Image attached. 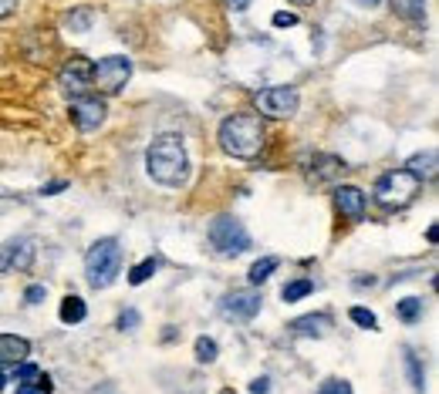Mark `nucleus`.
Listing matches in <instances>:
<instances>
[{
    "mask_svg": "<svg viewBox=\"0 0 439 394\" xmlns=\"http://www.w3.org/2000/svg\"><path fill=\"white\" fill-rule=\"evenodd\" d=\"M31 357V340L27 337H18V334H0V367H14L20 360Z\"/></svg>",
    "mask_w": 439,
    "mask_h": 394,
    "instance_id": "obj_14",
    "label": "nucleus"
},
{
    "mask_svg": "<svg viewBox=\"0 0 439 394\" xmlns=\"http://www.w3.org/2000/svg\"><path fill=\"white\" fill-rule=\"evenodd\" d=\"M31 263H34V243L27 236L7 240L0 246V273H24L31 270Z\"/></svg>",
    "mask_w": 439,
    "mask_h": 394,
    "instance_id": "obj_10",
    "label": "nucleus"
},
{
    "mask_svg": "<svg viewBox=\"0 0 439 394\" xmlns=\"http://www.w3.org/2000/svg\"><path fill=\"white\" fill-rule=\"evenodd\" d=\"M291 330L298 337H325L331 330V317L328 314H305V317H298L291 323Z\"/></svg>",
    "mask_w": 439,
    "mask_h": 394,
    "instance_id": "obj_15",
    "label": "nucleus"
},
{
    "mask_svg": "<svg viewBox=\"0 0 439 394\" xmlns=\"http://www.w3.org/2000/svg\"><path fill=\"white\" fill-rule=\"evenodd\" d=\"M342 172H344V162L338 159V155H314L311 166L305 169V175H307V182L325 186V182H335Z\"/></svg>",
    "mask_w": 439,
    "mask_h": 394,
    "instance_id": "obj_12",
    "label": "nucleus"
},
{
    "mask_svg": "<svg viewBox=\"0 0 439 394\" xmlns=\"http://www.w3.org/2000/svg\"><path fill=\"white\" fill-rule=\"evenodd\" d=\"M402 364H405V374H409L412 391H422L426 388V371H422V360L416 357V351H402Z\"/></svg>",
    "mask_w": 439,
    "mask_h": 394,
    "instance_id": "obj_19",
    "label": "nucleus"
},
{
    "mask_svg": "<svg viewBox=\"0 0 439 394\" xmlns=\"http://www.w3.org/2000/svg\"><path fill=\"white\" fill-rule=\"evenodd\" d=\"M298 105H301V94L298 88H264V92L257 94V108L260 115H267V118H291V115L298 112Z\"/></svg>",
    "mask_w": 439,
    "mask_h": 394,
    "instance_id": "obj_8",
    "label": "nucleus"
},
{
    "mask_svg": "<svg viewBox=\"0 0 439 394\" xmlns=\"http://www.w3.org/2000/svg\"><path fill=\"white\" fill-rule=\"evenodd\" d=\"M14 10H18V0H0V20L11 17Z\"/></svg>",
    "mask_w": 439,
    "mask_h": 394,
    "instance_id": "obj_33",
    "label": "nucleus"
},
{
    "mask_svg": "<svg viewBox=\"0 0 439 394\" xmlns=\"http://www.w3.org/2000/svg\"><path fill=\"white\" fill-rule=\"evenodd\" d=\"M389 3H392V10H396L402 20H409V24H416V27L426 24V0H389Z\"/></svg>",
    "mask_w": 439,
    "mask_h": 394,
    "instance_id": "obj_16",
    "label": "nucleus"
},
{
    "mask_svg": "<svg viewBox=\"0 0 439 394\" xmlns=\"http://www.w3.org/2000/svg\"><path fill=\"white\" fill-rule=\"evenodd\" d=\"M335 206L342 209L348 219H362L365 216V192L358 186H338L335 189Z\"/></svg>",
    "mask_w": 439,
    "mask_h": 394,
    "instance_id": "obj_13",
    "label": "nucleus"
},
{
    "mask_svg": "<svg viewBox=\"0 0 439 394\" xmlns=\"http://www.w3.org/2000/svg\"><path fill=\"white\" fill-rule=\"evenodd\" d=\"M4 384H7V374H4V371H0V391H4Z\"/></svg>",
    "mask_w": 439,
    "mask_h": 394,
    "instance_id": "obj_38",
    "label": "nucleus"
},
{
    "mask_svg": "<svg viewBox=\"0 0 439 394\" xmlns=\"http://www.w3.org/2000/svg\"><path fill=\"white\" fill-rule=\"evenodd\" d=\"M146 169L159 186H183L186 175H190V155H186V145L179 135H159L149 152H146Z\"/></svg>",
    "mask_w": 439,
    "mask_h": 394,
    "instance_id": "obj_1",
    "label": "nucleus"
},
{
    "mask_svg": "<svg viewBox=\"0 0 439 394\" xmlns=\"http://www.w3.org/2000/svg\"><path fill=\"white\" fill-rule=\"evenodd\" d=\"M14 377H18V384H34L41 377V367L31 360H20V364H14Z\"/></svg>",
    "mask_w": 439,
    "mask_h": 394,
    "instance_id": "obj_24",
    "label": "nucleus"
},
{
    "mask_svg": "<svg viewBox=\"0 0 439 394\" xmlns=\"http://www.w3.org/2000/svg\"><path fill=\"white\" fill-rule=\"evenodd\" d=\"M298 24V14H291V10H277L274 14V27H294Z\"/></svg>",
    "mask_w": 439,
    "mask_h": 394,
    "instance_id": "obj_31",
    "label": "nucleus"
},
{
    "mask_svg": "<svg viewBox=\"0 0 439 394\" xmlns=\"http://www.w3.org/2000/svg\"><path fill=\"white\" fill-rule=\"evenodd\" d=\"M132 78V61L125 54H109L92 68V85L105 94H118Z\"/></svg>",
    "mask_w": 439,
    "mask_h": 394,
    "instance_id": "obj_6",
    "label": "nucleus"
},
{
    "mask_svg": "<svg viewBox=\"0 0 439 394\" xmlns=\"http://www.w3.org/2000/svg\"><path fill=\"white\" fill-rule=\"evenodd\" d=\"M61 189H64V182H48V186H41L38 192H41V196H57Z\"/></svg>",
    "mask_w": 439,
    "mask_h": 394,
    "instance_id": "obj_34",
    "label": "nucleus"
},
{
    "mask_svg": "<svg viewBox=\"0 0 439 394\" xmlns=\"http://www.w3.org/2000/svg\"><path fill=\"white\" fill-rule=\"evenodd\" d=\"M348 317L355 320L358 327H365V330H379V320H375V314H372V310H365V307H351V310H348Z\"/></svg>",
    "mask_w": 439,
    "mask_h": 394,
    "instance_id": "obj_27",
    "label": "nucleus"
},
{
    "mask_svg": "<svg viewBox=\"0 0 439 394\" xmlns=\"http://www.w3.org/2000/svg\"><path fill=\"white\" fill-rule=\"evenodd\" d=\"M405 169L412 172V175H416L419 182H429V179L436 175V152H426V155H412Z\"/></svg>",
    "mask_w": 439,
    "mask_h": 394,
    "instance_id": "obj_18",
    "label": "nucleus"
},
{
    "mask_svg": "<svg viewBox=\"0 0 439 394\" xmlns=\"http://www.w3.org/2000/svg\"><path fill=\"white\" fill-rule=\"evenodd\" d=\"M135 327H139V310H125L118 317V330H135Z\"/></svg>",
    "mask_w": 439,
    "mask_h": 394,
    "instance_id": "obj_30",
    "label": "nucleus"
},
{
    "mask_svg": "<svg viewBox=\"0 0 439 394\" xmlns=\"http://www.w3.org/2000/svg\"><path fill=\"white\" fill-rule=\"evenodd\" d=\"M294 3H314V0H294Z\"/></svg>",
    "mask_w": 439,
    "mask_h": 394,
    "instance_id": "obj_39",
    "label": "nucleus"
},
{
    "mask_svg": "<svg viewBox=\"0 0 439 394\" xmlns=\"http://www.w3.org/2000/svg\"><path fill=\"white\" fill-rule=\"evenodd\" d=\"M118 273H122V246H118V240L105 236V240L88 246V253H85V280L92 283L95 290L112 286L118 280Z\"/></svg>",
    "mask_w": 439,
    "mask_h": 394,
    "instance_id": "obj_3",
    "label": "nucleus"
},
{
    "mask_svg": "<svg viewBox=\"0 0 439 394\" xmlns=\"http://www.w3.org/2000/svg\"><path fill=\"white\" fill-rule=\"evenodd\" d=\"M196 360H200V364H213V360H216V340L213 337L196 340Z\"/></svg>",
    "mask_w": 439,
    "mask_h": 394,
    "instance_id": "obj_26",
    "label": "nucleus"
},
{
    "mask_svg": "<svg viewBox=\"0 0 439 394\" xmlns=\"http://www.w3.org/2000/svg\"><path fill=\"white\" fill-rule=\"evenodd\" d=\"M264 138H267V131H264L260 115L237 112L223 118V125H220V149L233 159H257L264 149Z\"/></svg>",
    "mask_w": 439,
    "mask_h": 394,
    "instance_id": "obj_2",
    "label": "nucleus"
},
{
    "mask_svg": "<svg viewBox=\"0 0 439 394\" xmlns=\"http://www.w3.org/2000/svg\"><path fill=\"white\" fill-rule=\"evenodd\" d=\"M92 20H95V14H92L88 7H75V10L64 14V27H71V31H88Z\"/></svg>",
    "mask_w": 439,
    "mask_h": 394,
    "instance_id": "obj_20",
    "label": "nucleus"
},
{
    "mask_svg": "<svg viewBox=\"0 0 439 394\" xmlns=\"http://www.w3.org/2000/svg\"><path fill=\"white\" fill-rule=\"evenodd\" d=\"M318 394H351V384H348V381H342V377H328Z\"/></svg>",
    "mask_w": 439,
    "mask_h": 394,
    "instance_id": "obj_28",
    "label": "nucleus"
},
{
    "mask_svg": "<svg viewBox=\"0 0 439 394\" xmlns=\"http://www.w3.org/2000/svg\"><path fill=\"white\" fill-rule=\"evenodd\" d=\"M396 314H399L405 323H416L419 314H422V297H405V300L396 307Z\"/></svg>",
    "mask_w": 439,
    "mask_h": 394,
    "instance_id": "obj_22",
    "label": "nucleus"
},
{
    "mask_svg": "<svg viewBox=\"0 0 439 394\" xmlns=\"http://www.w3.org/2000/svg\"><path fill=\"white\" fill-rule=\"evenodd\" d=\"M220 314L227 320H237V323H244V320H253L260 314V293H250V290H237V293H230L220 300Z\"/></svg>",
    "mask_w": 439,
    "mask_h": 394,
    "instance_id": "obj_11",
    "label": "nucleus"
},
{
    "mask_svg": "<svg viewBox=\"0 0 439 394\" xmlns=\"http://www.w3.org/2000/svg\"><path fill=\"white\" fill-rule=\"evenodd\" d=\"M274 270H277V256H264V260H257L253 266H250V283H253V286H260V283L267 280Z\"/></svg>",
    "mask_w": 439,
    "mask_h": 394,
    "instance_id": "obj_21",
    "label": "nucleus"
},
{
    "mask_svg": "<svg viewBox=\"0 0 439 394\" xmlns=\"http://www.w3.org/2000/svg\"><path fill=\"white\" fill-rule=\"evenodd\" d=\"M105 115H109V108H105V101L98 98V94H81V98H71V118H75L78 131H95L102 122H105Z\"/></svg>",
    "mask_w": 439,
    "mask_h": 394,
    "instance_id": "obj_9",
    "label": "nucleus"
},
{
    "mask_svg": "<svg viewBox=\"0 0 439 394\" xmlns=\"http://www.w3.org/2000/svg\"><path fill=\"white\" fill-rule=\"evenodd\" d=\"M311 290H314V286H311V280H291L284 286V300L287 303H298V300H305Z\"/></svg>",
    "mask_w": 439,
    "mask_h": 394,
    "instance_id": "obj_23",
    "label": "nucleus"
},
{
    "mask_svg": "<svg viewBox=\"0 0 439 394\" xmlns=\"http://www.w3.org/2000/svg\"><path fill=\"white\" fill-rule=\"evenodd\" d=\"M210 243L220 256H240L250 249V233L233 216H216L210 223Z\"/></svg>",
    "mask_w": 439,
    "mask_h": 394,
    "instance_id": "obj_5",
    "label": "nucleus"
},
{
    "mask_svg": "<svg viewBox=\"0 0 439 394\" xmlns=\"http://www.w3.org/2000/svg\"><path fill=\"white\" fill-rule=\"evenodd\" d=\"M270 391V381L260 377V381H250V394H267Z\"/></svg>",
    "mask_w": 439,
    "mask_h": 394,
    "instance_id": "obj_32",
    "label": "nucleus"
},
{
    "mask_svg": "<svg viewBox=\"0 0 439 394\" xmlns=\"http://www.w3.org/2000/svg\"><path fill=\"white\" fill-rule=\"evenodd\" d=\"M223 394H237V391H223Z\"/></svg>",
    "mask_w": 439,
    "mask_h": 394,
    "instance_id": "obj_40",
    "label": "nucleus"
},
{
    "mask_svg": "<svg viewBox=\"0 0 439 394\" xmlns=\"http://www.w3.org/2000/svg\"><path fill=\"white\" fill-rule=\"evenodd\" d=\"M155 270H159V260H142V263H139V266L132 270V273H129V283H132V286H139V283L149 280Z\"/></svg>",
    "mask_w": 439,
    "mask_h": 394,
    "instance_id": "obj_25",
    "label": "nucleus"
},
{
    "mask_svg": "<svg viewBox=\"0 0 439 394\" xmlns=\"http://www.w3.org/2000/svg\"><path fill=\"white\" fill-rule=\"evenodd\" d=\"M18 394H41L34 384H18Z\"/></svg>",
    "mask_w": 439,
    "mask_h": 394,
    "instance_id": "obj_36",
    "label": "nucleus"
},
{
    "mask_svg": "<svg viewBox=\"0 0 439 394\" xmlns=\"http://www.w3.org/2000/svg\"><path fill=\"white\" fill-rule=\"evenodd\" d=\"M355 3H358V7H375L379 0H355Z\"/></svg>",
    "mask_w": 439,
    "mask_h": 394,
    "instance_id": "obj_37",
    "label": "nucleus"
},
{
    "mask_svg": "<svg viewBox=\"0 0 439 394\" xmlns=\"http://www.w3.org/2000/svg\"><path fill=\"white\" fill-rule=\"evenodd\" d=\"M44 297H48V290H44V286H38V283L24 290V300L31 303V307H38V303H44Z\"/></svg>",
    "mask_w": 439,
    "mask_h": 394,
    "instance_id": "obj_29",
    "label": "nucleus"
},
{
    "mask_svg": "<svg viewBox=\"0 0 439 394\" xmlns=\"http://www.w3.org/2000/svg\"><path fill=\"white\" fill-rule=\"evenodd\" d=\"M57 317H61V323H81V320L88 317V307H85V300H81V297L68 293V297L61 300V310H57Z\"/></svg>",
    "mask_w": 439,
    "mask_h": 394,
    "instance_id": "obj_17",
    "label": "nucleus"
},
{
    "mask_svg": "<svg viewBox=\"0 0 439 394\" xmlns=\"http://www.w3.org/2000/svg\"><path fill=\"white\" fill-rule=\"evenodd\" d=\"M92 61L88 57H68L64 64H61V71H57V88H61V94L64 98H81V94L92 88Z\"/></svg>",
    "mask_w": 439,
    "mask_h": 394,
    "instance_id": "obj_7",
    "label": "nucleus"
},
{
    "mask_svg": "<svg viewBox=\"0 0 439 394\" xmlns=\"http://www.w3.org/2000/svg\"><path fill=\"white\" fill-rule=\"evenodd\" d=\"M230 7H233V10H247L250 7V0H227Z\"/></svg>",
    "mask_w": 439,
    "mask_h": 394,
    "instance_id": "obj_35",
    "label": "nucleus"
},
{
    "mask_svg": "<svg viewBox=\"0 0 439 394\" xmlns=\"http://www.w3.org/2000/svg\"><path fill=\"white\" fill-rule=\"evenodd\" d=\"M419 189H422V182L409 169H392L375 182V192H372V196H375V203L382 209H405L419 196Z\"/></svg>",
    "mask_w": 439,
    "mask_h": 394,
    "instance_id": "obj_4",
    "label": "nucleus"
}]
</instances>
